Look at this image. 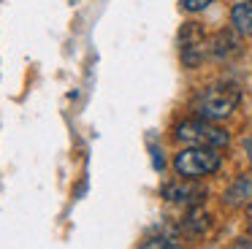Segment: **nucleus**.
I'll return each instance as SVG.
<instances>
[{"instance_id":"nucleus-1","label":"nucleus","mask_w":252,"mask_h":249,"mask_svg":"<svg viewBox=\"0 0 252 249\" xmlns=\"http://www.w3.org/2000/svg\"><path fill=\"white\" fill-rule=\"evenodd\" d=\"M241 100V92L233 84H212L206 90H201V95L195 97V111L198 117L220 122V119H228L236 111Z\"/></svg>"},{"instance_id":"nucleus-2","label":"nucleus","mask_w":252,"mask_h":249,"mask_svg":"<svg viewBox=\"0 0 252 249\" xmlns=\"http://www.w3.org/2000/svg\"><path fill=\"white\" fill-rule=\"evenodd\" d=\"M174 138L187 146H214V149H222V146H228L230 135L222 127H217L212 119L198 117V119H187V122L176 124Z\"/></svg>"},{"instance_id":"nucleus-3","label":"nucleus","mask_w":252,"mask_h":249,"mask_svg":"<svg viewBox=\"0 0 252 249\" xmlns=\"http://www.w3.org/2000/svg\"><path fill=\"white\" fill-rule=\"evenodd\" d=\"M220 162H222V157L214 146H187L176 155L174 171L185 179H201L217 171Z\"/></svg>"},{"instance_id":"nucleus-4","label":"nucleus","mask_w":252,"mask_h":249,"mask_svg":"<svg viewBox=\"0 0 252 249\" xmlns=\"http://www.w3.org/2000/svg\"><path fill=\"white\" fill-rule=\"evenodd\" d=\"M179 49H182V62L187 68H198V65L206 60L209 54V38L206 32L201 30V25L190 22V25L182 27L179 32Z\"/></svg>"},{"instance_id":"nucleus-5","label":"nucleus","mask_w":252,"mask_h":249,"mask_svg":"<svg viewBox=\"0 0 252 249\" xmlns=\"http://www.w3.org/2000/svg\"><path fill=\"white\" fill-rule=\"evenodd\" d=\"M239 32L230 27V30H222V32H217V35L209 41V52L214 54L217 60H228L230 54H236L239 52Z\"/></svg>"},{"instance_id":"nucleus-6","label":"nucleus","mask_w":252,"mask_h":249,"mask_svg":"<svg viewBox=\"0 0 252 249\" xmlns=\"http://www.w3.org/2000/svg\"><path fill=\"white\" fill-rule=\"evenodd\" d=\"M163 195L171 203H201V198L206 192H203L201 187H192V184L182 182V184H168V187H163Z\"/></svg>"},{"instance_id":"nucleus-7","label":"nucleus","mask_w":252,"mask_h":249,"mask_svg":"<svg viewBox=\"0 0 252 249\" xmlns=\"http://www.w3.org/2000/svg\"><path fill=\"white\" fill-rule=\"evenodd\" d=\"M250 200H252V179L250 176H239L228 187V192H225V206L239 209V206L250 203Z\"/></svg>"},{"instance_id":"nucleus-8","label":"nucleus","mask_w":252,"mask_h":249,"mask_svg":"<svg viewBox=\"0 0 252 249\" xmlns=\"http://www.w3.org/2000/svg\"><path fill=\"white\" fill-rule=\"evenodd\" d=\"M230 27H233L239 35H252V0L236 3L233 8H230Z\"/></svg>"},{"instance_id":"nucleus-9","label":"nucleus","mask_w":252,"mask_h":249,"mask_svg":"<svg viewBox=\"0 0 252 249\" xmlns=\"http://www.w3.org/2000/svg\"><path fill=\"white\" fill-rule=\"evenodd\" d=\"M185 227H187V233H192V236H203L206 227H209V214L201 209V206H192V209L187 211V217H185Z\"/></svg>"},{"instance_id":"nucleus-10","label":"nucleus","mask_w":252,"mask_h":249,"mask_svg":"<svg viewBox=\"0 0 252 249\" xmlns=\"http://www.w3.org/2000/svg\"><path fill=\"white\" fill-rule=\"evenodd\" d=\"M144 247H147V249H152V247H160V249H176V247H179V241H176V238L174 236H171V238H165V236H160V238H149V241H144Z\"/></svg>"},{"instance_id":"nucleus-11","label":"nucleus","mask_w":252,"mask_h":249,"mask_svg":"<svg viewBox=\"0 0 252 249\" xmlns=\"http://www.w3.org/2000/svg\"><path fill=\"white\" fill-rule=\"evenodd\" d=\"M212 3H217V0H182V8H185V11H192V14H198V11L209 8Z\"/></svg>"},{"instance_id":"nucleus-12","label":"nucleus","mask_w":252,"mask_h":249,"mask_svg":"<svg viewBox=\"0 0 252 249\" xmlns=\"http://www.w3.org/2000/svg\"><path fill=\"white\" fill-rule=\"evenodd\" d=\"M247 225H250V230H252V200H250V209H247Z\"/></svg>"},{"instance_id":"nucleus-13","label":"nucleus","mask_w":252,"mask_h":249,"mask_svg":"<svg viewBox=\"0 0 252 249\" xmlns=\"http://www.w3.org/2000/svg\"><path fill=\"white\" fill-rule=\"evenodd\" d=\"M233 247H252V241H247V238H239V241H236Z\"/></svg>"}]
</instances>
